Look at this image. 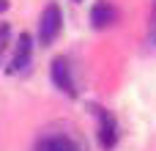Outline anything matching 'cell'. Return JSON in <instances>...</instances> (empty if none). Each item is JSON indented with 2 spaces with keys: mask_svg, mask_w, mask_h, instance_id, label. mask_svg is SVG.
Masks as SVG:
<instances>
[{
  "mask_svg": "<svg viewBox=\"0 0 156 151\" xmlns=\"http://www.w3.org/2000/svg\"><path fill=\"white\" fill-rule=\"evenodd\" d=\"M60 30H63V14H60V8L55 3H49L41 11V19H38V41H41V47L55 44Z\"/></svg>",
  "mask_w": 156,
  "mask_h": 151,
  "instance_id": "cell-1",
  "label": "cell"
},
{
  "mask_svg": "<svg viewBox=\"0 0 156 151\" xmlns=\"http://www.w3.org/2000/svg\"><path fill=\"white\" fill-rule=\"evenodd\" d=\"M93 110H96V118H99V146L104 151L115 149V143H118V121H115V116L110 110H104V107H93Z\"/></svg>",
  "mask_w": 156,
  "mask_h": 151,
  "instance_id": "cell-2",
  "label": "cell"
},
{
  "mask_svg": "<svg viewBox=\"0 0 156 151\" xmlns=\"http://www.w3.org/2000/svg\"><path fill=\"white\" fill-rule=\"evenodd\" d=\"M36 151H82V146L66 132H49L36 143Z\"/></svg>",
  "mask_w": 156,
  "mask_h": 151,
  "instance_id": "cell-3",
  "label": "cell"
},
{
  "mask_svg": "<svg viewBox=\"0 0 156 151\" xmlns=\"http://www.w3.org/2000/svg\"><path fill=\"white\" fill-rule=\"evenodd\" d=\"M118 8H115V3H110V0H99L93 8H90V22H93V28H99V30H104V28H112L115 22H118Z\"/></svg>",
  "mask_w": 156,
  "mask_h": 151,
  "instance_id": "cell-4",
  "label": "cell"
},
{
  "mask_svg": "<svg viewBox=\"0 0 156 151\" xmlns=\"http://www.w3.org/2000/svg\"><path fill=\"white\" fill-rule=\"evenodd\" d=\"M30 58H33V39H30L27 33H22V36H19V41H16V50H14L11 72H14V74H19V72H27V66H30Z\"/></svg>",
  "mask_w": 156,
  "mask_h": 151,
  "instance_id": "cell-5",
  "label": "cell"
},
{
  "mask_svg": "<svg viewBox=\"0 0 156 151\" xmlns=\"http://www.w3.org/2000/svg\"><path fill=\"white\" fill-rule=\"evenodd\" d=\"M52 83H55L60 91H66L69 96L77 94V91H74V80H71V66H69L66 58H55V61H52Z\"/></svg>",
  "mask_w": 156,
  "mask_h": 151,
  "instance_id": "cell-6",
  "label": "cell"
},
{
  "mask_svg": "<svg viewBox=\"0 0 156 151\" xmlns=\"http://www.w3.org/2000/svg\"><path fill=\"white\" fill-rule=\"evenodd\" d=\"M8 36H11L8 25H5V22H0V61H3V52H5V47H8Z\"/></svg>",
  "mask_w": 156,
  "mask_h": 151,
  "instance_id": "cell-7",
  "label": "cell"
},
{
  "mask_svg": "<svg viewBox=\"0 0 156 151\" xmlns=\"http://www.w3.org/2000/svg\"><path fill=\"white\" fill-rule=\"evenodd\" d=\"M5 8H8V0H0V14H3Z\"/></svg>",
  "mask_w": 156,
  "mask_h": 151,
  "instance_id": "cell-8",
  "label": "cell"
},
{
  "mask_svg": "<svg viewBox=\"0 0 156 151\" xmlns=\"http://www.w3.org/2000/svg\"><path fill=\"white\" fill-rule=\"evenodd\" d=\"M77 3H80V0H77Z\"/></svg>",
  "mask_w": 156,
  "mask_h": 151,
  "instance_id": "cell-9",
  "label": "cell"
}]
</instances>
